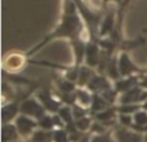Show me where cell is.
Listing matches in <instances>:
<instances>
[{
	"instance_id": "cb8c5ba5",
	"label": "cell",
	"mask_w": 147,
	"mask_h": 142,
	"mask_svg": "<svg viewBox=\"0 0 147 142\" xmlns=\"http://www.w3.org/2000/svg\"><path fill=\"white\" fill-rule=\"evenodd\" d=\"M92 120L89 119L88 116H84V118H80V119H76L75 120V125L79 131L81 132H86V131H90L92 128Z\"/></svg>"
},
{
	"instance_id": "7402d4cb",
	"label": "cell",
	"mask_w": 147,
	"mask_h": 142,
	"mask_svg": "<svg viewBox=\"0 0 147 142\" xmlns=\"http://www.w3.org/2000/svg\"><path fill=\"white\" fill-rule=\"evenodd\" d=\"M58 115L62 118V120L65 122V124H71V123L75 122L74 119V114H72V109L69 106H65V107H61L58 111Z\"/></svg>"
},
{
	"instance_id": "836d02e7",
	"label": "cell",
	"mask_w": 147,
	"mask_h": 142,
	"mask_svg": "<svg viewBox=\"0 0 147 142\" xmlns=\"http://www.w3.org/2000/svg\"><path fill=\"white\" fill-rule=\"evenodd\" d=\"M143 142H147V135H145V141Z\"/></svg>"
},
{
	"instance_id": "d4e9b609",
	"label": "cell",
	"mask_w": 147,
	"mask_h": 142,
	"mask_svg": "<svg viewBox=\"0 0 147 142\" xmlns=\"http://www.w3.org/2000/svg\"><path fill=\"white\" fill-rule=\"evenodd\" d=\"M133 119H134V124L140 125V127H145L147 125V110H138L134 115H133Z\"/></svg>"
},
{
	"instance_id": "5b68a950",
	"label": "cell",
	"mask_w": 147,
	"mask_h": 142,
	"mask_svg": "<svg viewBox=\"0 0 147 142\" xmlns=\"http://www.w3.org/2000/svg\"><path fill=\"white\" fill-rule=\"evenodd\" d=\"M115 140L116 142H143L145 136L143 133H140L134 129H128L123 127L115 131Z\"/></svg>"
},
{
	"instance_id": "d6986e66",
	"label": "cell",
	"mask_w": 147,
	"mask_h": 142,
	"mask_svg": "<svg viewBox=\"0 0 147 142\" xmlns=\"http://www.w3.org/2000/svg\"><path fill=\"white\" fill-rule=\"evenodd\" d=\"M106 72H107V75H109L111 79L119 80V76H121V75H120V70H119V65H117V60L111 58L109 66H107Z\"/></svg>"
},
{
	"instance_id": "4316f807",
	"label": "cell",
	"mask_w": 147,
	"mask_h": 142,
	"mask_svg": "<svg viewBox=\"0 0 147 142\" xmlns=\"http://www.w3.org/2000/svg\"><path fill=\"white\" fill-rule=\"evenodd\" d=\"M58 88L62 93H72V92H75V84L69 79H65V80L58 81Z\"/></svg>"
},
{
	"instance_id": "2e32d148",
	"label": "cell",
	"mask_w": 147,
	"mask_h": 142,
	"mask_svg": "<svg viewBox=\"0 0 147 142\" xmlns=\"http://www.w3.org/2000/svg\"><path fill=\"white\" fill-rule=\"evenodd\" d=\"M110 105H111V103H109V102H107L106 99L103 98V96H102V94L96 93L93 96V101H92L90 107H92V111L97 114V112L103 111L105 109H107Z\"/></svg>"
},
{
	"instance_id": "f1b7e54d",
	"label": "cell",
	"mask_w": 147,
	"mask_h": 142,
	"mask_svg": "<svg viewBox=\"0 0 147 142\" xmlns=\"http://www.w3.org/2000/svg\"><path fill=\"white\" fill-rule=\"evenodd\" d=\"M119 124L121 127L125 128H132V125L134 124V119H133V115L129 114H120L119 115Z\"/></svg>"
},
{
	"instance_id": "4fadbf2b",
	"label": "cell",
	"mask_w": 147,
	"mask_h": 142,
	"mask_svg": "<svg viewBox=\"0 0 147 142\" xmlns=\"http://www.w3.org/2000/svg\"><path fill=\"white\" fill-rule=\"evenodd\" d=\"M28 142H53V131H48V129H36L32 133Z\"/></svg>"
},
{
	"instance_id": "4dcf8cb0",
	"label": "cell",
	"mask_w": 147,
	"mask_h": 142,
	"mask_svg": "<svg viewBox=\"0 0 147 142\" xmlns=\"http://www.w3.org/2000/svg\"><path fill=\"white\" fill-rule=\"evenodd\" d=\"M140 85H141V87H143L145 89H147V76H145V78H143V80L141 81Z\"/></svg>"
},
{
	"instance_id": "30bf717a",
	"label": "cell",
	"mask_w": 147,
	"mask_h": 142,
	"mask_svg": "<svg viewBox=\"0 0 147 142\" xmlns=\"http://www.w3.org/2000/svg\"><path fill=\"white\" fill-rule=\"evenodd\" d=\"M119 112L117 109H114V107H107L103 111H99L96 114V120L97 122L103 123L106 127H110V125L115 124V118H116V114Z\"/></svg>"
},
{
	"instance_id": "7c38bea8",
	"label": "cell",
	"mask_w": 147,
	"mask_h": 142,
	"mask_svg": "<svg viewBox=\"0 0 147 142\" xmlns=\"http://www.w3.org/2000/svg\"><path fill=\"white\" fill-rule=\"evenodd\" d=\"M137 84H138L137 76H133V75L132 76H125V78L116 80L115 89H116L117 92H121V93H124V92H128L129 89L134 88Z\"/></svg>"
},
{
	"instance_id": "d6a6232c",
	"label": "cell",
	"mask_w": 147,
	"mask_h": 142,
	"mask_svg": "<svg viewBox=\"0 0 147 142\" xmlns=\"http://www.w3.org/2000/svg\"><path fill=\"white\" fill-rule=\"evenodd\" d=\"M143 109H145V110H147V101H145V103H143Z\"/></svg>"
},
{
	"instance_id": "e575fe53",
	"label": "cell",
	"mask_w": 147,
	"mask_h": 142,
	"mask_svg": "<svg viewBox=\"0 0 147 142\" xmlns=\"http://www.w3.org/2000/svg\"><path fill=\"white\" fill-rule=\"evenodd\" d=\"M16 142H21V141H16Z\"/></svg>"
},
{
	"instance_id": "277c9868",
	"label": "cell",
	"mask_w": 147,
	"mask_h": 142,
	"mask_svg": "<svg viewBox=\"0 0 147 142\" xmlns=\"http://www.w3.org/2000/svg\"><path fill=\"white\" fill-rule=\"evenodd\" d=\"M143 101H147V89L141 85H136L128 92H124L120 97V103H140Z\"/></svg>"
},
{
	"instance_id": "3957f363",
	"label": "cell",
	"mask_w": 147,
	"mask_h": 142,
	"mask_svg": "<svg viewBox=\"0 0 147 142\" xmlns=\"http://www.w3.org/2000/svg\"><path fill=\"white\" fill-rule=\"evenodd\" d=\"M20 111L23 115H27V116H31L34 119L39 120L41 116L45 115V107L41 105V102H38L36 99L27 98L21 103Z\"/></svg>"
},
{
	"instance_id": "ba28073f",
	"label": "cell",
	"mask_w": 147,
	"mask_h": 142,
	"mask_svg": "<svg viewBox=\"0 0 147 142\" xmlns=\"http://www.w3.org/2000/svg\"><path fill=\"white\" fill-rule=\"evenodd\" d=\"M38 98L41 102L47 111H52V112H58L59 111V103L56 99L52 97V94L49 93V91H40L38 93Z\"/></svg>"
},
{
	"instance_id": "9c48e42d",
	"label": "cell",
	"mask_w": 147,
	"mask_h": 142,
	"mask_svg": "<svg viewBox=\"0 0 147 142\" xmlns=\"http://www.w3.org/2000/svg\"><path fill=\"white\" fill-rule=\"evenodd\" d=\"M85 60L86 65L90 67L98 66V62L101 60V53H99V48L96 43L88 44L85 48Z\"/></svg>"
},
{
	"instance_id": "ffe728a7",
	"label": "cell",
	"mask_w": 147,
	"mask_h": 142,
	"mask_svg": "<svg viewBox=\"0 0 147 142\" xmlns=\"http://www.w3.org/2000/svg\"><path fill=\"white\" fill-rule=\"evenodd\" d=\"M112 28H114V17L111 14H107L101 23V31H99V34L101 35H106V34L111 32Z\"/></svg>"
},
{
	"instance_id": "83f0119b",
	"label": "cell",
	"mask_w": 147,
	"mask_h": 142,
	"mask_svg": "<svg viewBox=\"0 0 147 142\" xmlns=\"http://www.w3.org/2000/svg\"><path fill=\"white\" fill-rule=\"evenodd\" d=\"M90 142H116V140L112 137L110 132H106L102 133V135H93Z\"/></svg>"
},
{
	"instance_id": "8992f818",
	"label": "cell",
	"mask_w": 147,
	"mask_h": 142,
	"mask_svg": "<svg viewBox=\"0 0 147 142\" xmlns=\"http://www.w3.org/2000/svg\"><path fill=\"white\" fill-rule=\"evenodd\" d=\"M117 65H119V70H120V75L123 78L125 76H132L134 72H138V67L130 61L129 56L127 53H121L120 57L117 58Z\"/></svg>"
},
{
	"instance_id": "7a4b0ae2",
	"label": "cell",
	"mask_w": 147,
	"mask_h": 142,
	"mask_svg": "<svg viewBox=\"0 0 147 142\" xmlns=\"http://www.w3.org/2000/svg\"><path fill=\"white\" fill-rule=\"evenodd\" d=\"M14 124L17 127L18 132H20L21 137H23V138H30L32 136V133L36 131V127H39L38 120L31 116H27V115H23V114L17 116Z\"/></svg>"
},
{
	"instance_id": "44dd1931",
	"label": "cell",
	"mask_w": 147,
	"mask_h": 142,
	"mask_svg": "<svg viewBox=\"0 0 147 142\" xmlns=\"http://www.w3.org/2000/svg\"><path fill=\"white\" fill-rule=\"evenodd\" d=\"M53 142H70V133L65 128L53 131Z\"/></svg>"
},
{
	"instance_id": "6da1fadb",
	"label": "cell",
	"mask_w": 147,
	"mask_h": 142,
	"mask_svg": "<svg viewBox=\"0 0 147 142\" xmlns=\"http://www.w3.org/2000/svg\"><path fill=\"white\" fill-rule=\"evenodd\" d=\"M83 31V25H81L80 17L78 14V10L75 8V4L70 0L66 1V13H65L63 21L61 26L52 34V38L57 36H80Z\"/></svg>"
},
{
	"instance_id": "52a82bcc",
	"label": "cell",
	"mask_w": 147,
	"mask_h": 142,
	"mask_svg": "<svg viewBox=\"0 0 147 142\" xmlns=\"http://www.w3.org/2000/svg\"><path fill=\"white\" fill-rule=\"evenodd\" d=\"M88 89L92 92H94V93H103L105 91H107V89L111 88V84H110V81L107 80L106 76L103 75H94L93 78H92V80L88 83Z\"/></svg>"
},
{
	"instance_id": "603a6c76",
	"label": "cell",
	"mask_w": 147,
	"mask_h": 142,
	"mask_svg": "<svg viewBox=\"0 0 147 142\" xmlns=\"http://www.w3.org/2000/svg\"><path fill=\"white\" fill-rule=\"evenodd\" d=\"M140 109L141 106L138 103H121V106L117 107L119 114H129V115H134Z\"/></svg>"
},
{
	"instance_id": "484cf974",
	"label": "cell",
	"mask_w": 147,
	"mask_h": 142,
	"mask_svg": "<svg viewBox=\"0 0 147 142\" xmlns=\"http://www.w3.org/2000/svg\"><path fill=\"white\" fill-rule=\"evenodd\" d=\"M38 124L40 128L43 129H48V131H52L54 127V122H53V116H49V115H44L41 116L40 119L38 120Z\"/></svg>"
},
{
	"instance_id": "1f68e13d",
	"label": "cell",
	"mask_w": 147,
	"mask_h": 142,
	"mask_svg": "<svg viewBox=\"0 0 147 142\" xmlns=\"http://www.w3.org/2000/svg\"><path fill=\"white\" fill-rule=\"evenodd\" d=\"M103 1H105V3H109V1H116V3H119L120 0H103Z\"/></svg>"
},
{
	"instance_id": "f546056e",
	"label": "cell",
	"mask_w": 147,
	"mask_h": 142,
	"mask_svg": "<svg viewBox=\"0 0 147 142\" xmlns=\"http://www.w3.org/2000/svg\"><path fill=\"white\" fill-rule=\"evenodd\" d=\"M72 114H74V119H80V118H84L85 116V114H86V111H85V109H84L83 106H74L72 107Z\"/></svg>"
},
{
	"instance_id": "e0dca14e",
	"label": "cell",
	"mask_w": 147,
	"mask_h": 142,
	"mask_svg": "<svg viewBox=\"0 0 147 142\" xmlns=\"http://www.w3.org/2000/svg\"><path fill=\"white\" fill-rule=\"evenodd\" d=\"M23 66V57L18 56V54H12V56H8V58L5 60V67L8 70L16 71Z\"/></svg>"
},
{
	"instance_id": "5bb4252c",
	"label": "cell",
	"mask_w": 147,
	"mask_h": 142,
	"mask_svg": "<svg viewBox=\"0 0 147 142\" xmlns=\"http://www.w3.org/2000/svg\"><path fill=\"white\" fill-rule=\"evenodd\" d=\"M18 111H20V107H18V105L16 103V102H12V103H9V105H7V106L3 107V110H1L3 124H5V123H10V120H12L13 118L17 116Z\"/></svg>"
},
{
	"instance_id": "8fae6325",
	"label": "cell",
	"mask_w": 147,
	"mask_h": 142,
	"mask_svg": "<svg viewBox=\"0 0 147 142\" xmlns=\"http://www.w3.org/2000/svg\"><path fill=\"white\" fill-rule=\"evenodd\" d=\"M20 132H18L16 124H10V123H5L3 124L1 128V142H16L18 141L20 137Z\"/></svg>"
},
{
	"instance_id": "ac0fdd59",
	"label": "cell",
	"mask_w": 147,
	"mask_h": 142,
	"mask_svg": "<svg viewBox=\"0 0 147 142\" xmlns=\"http://www.w3.org/2000/svg\"><path fill=\"white\" fill-rule=\"evenodd\" d=\"M76 101H78L79 103H80V106H83V107L90 106L92 101H93V96H92L88 91L78 89V91H76Z\"/></svg>"
},
{
	"instance_id": "9a60e30c",
	"label": "cell",
	"mask_w": 147,
	"mask_h": 142,
	"mask_svg": "<svg viewBox=\"0 0 147 142\" xmlns=\"http://www.w3.org/2000/svg\"><path fill=\"white\" fill-rule=\"evenodd\" d=\"M92 69H93V67H90V66L79 67V78H78L79 85H88V83L94 76V72Z\"/></svg>"
}]
</instances>
